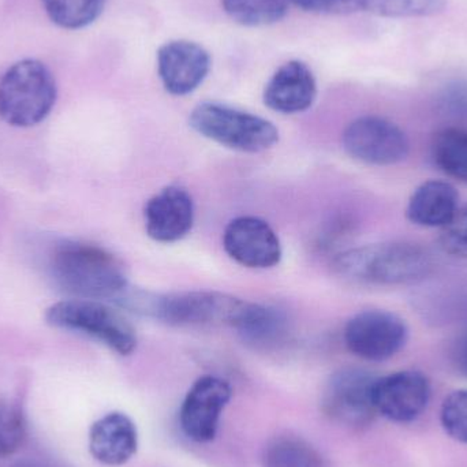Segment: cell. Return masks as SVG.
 I'll return each mask as SVG.
<instances>
[{
  "instance_id": "4",
  "label": "cell",
  "mask_w": 467,
  "mask_h": 467,
  "mask_svg": "<svg viewBox=\"0 0 467 467\" xmlns=\"http://www.w3.org/2000/svg\"><path fill=\"white\" fill-rule=\"evenodd\" d=\"M57 99L52 71L37 59H22L0 78V119L14 128H33L43 122Z\"/></svg>"
},
{
  "instance_id": "19",
  "label": "cell",
  "mask_w": 467,
  "mask_h": 467,
  "mask_svg": "<svg viewBox=\"0 0 467 467\" xmlns=\"http://www.w3.org/2000/svg\"><path fill=\"white\" fill-rule=\"evenodd\" d=\"M446 0H339V13H368L389 18H419L441 13Z\"/></svg>"
},
{
  "instance_id": "28",
  "label": "cell",
  "mask_w": 467,
  "mask_h": 467,
  "mask_svg": "<svg viewBox=\"0 0 467 467\" xmlns=\"http://www.w3.org/2000/svg\"><path fill=\"white\" fill-rule=\"evenodd\" d=\"M450 357L455 369L467 379V331L454 340Z\"/></svg>"
},
{
  "instance_id": "10",
  "label": "cell",
  "mask_w": 467,
  "mask_h": 467,
  "mask_svg": "<svg viewBox=\"0 0 467 467\" xmlns=\"http://www.w3.org/2000/svg\"><path fill=\"white\" fill-rule=\"evenodd\" d=\"M233 398L229 381L218 376L200 378L189 389L180 410L183 433L196 443H210L218 433L224 409Z\"/></svg>"
},
{
  "instance_id": "14",
  "label": "cell",
  "mask_w": 467,
  "mask_h": 467,
  "mask_svg": "<svg viewBox=\"0 0 467 467\" xmlns=\"http://www.w3.org/2000/svg\"><path fill=\"white\" fill-rule=\"evenodd\" d=\"M145 230L153 241L174 244L193 229L194 202L186 189L167 186L148 200Z\"/></svg>"
},
{
  "instance_id": "30",
  "label": "cell",
  "mask_w": 467,
  "mask_h": 467,
  "mask_svg": "<svg viewBox=\"0 0 467 467\" xmlns=\"http://www.w3.org/2000/svg\"><path fill=\"white\" fill-rule=\"evenodd\" d=\"M13 467H57L54 463L47 462V461L36 460V458H27L14 463Z\"/></svg>"
},
{
  "instance_id": "9",
  "label": "cell",
  "mask_w": 467,
  "mask_h": 467,
  "mask_svg": "<svg viewBox=\"0 0 467 467\" xmlns=\"http://www.w3.org/2000/svg\"><path fill=\"white\" fill-rule=\"evenodd\" d=\"M376 376L358 368H348L334 373L324 389V413L337 424L364 428L375 419L373 387Z\"/></svg>"
},
{
  "instance_id": "17",
  "label": "cell",
  "mask_w": 467,
  "mask_h": 467,
  "mask_svg": "<svg viewBox=\"0 0 467 467\" xmlns=\"http://www.w3.org/2000/svg\"><path fill=\"white\" fill-rule=\"evenodd\" d=\"M458 202L460 194L451 183L428 181L411 194L406 216L417 226L443 229L457 215Z\"/></svg>"
},
{
  "instance_id": "3",
  "label": "cell",
  "mask_w": 467,
  "mask_h": 467,
  "mask_svg": "<svg viewBox=\"0 0 467 467\" xmlns=\"http://www.w3.org/2000/svg\"><path fill=\"white\" fill-rule=\"evenodd\" d=\"M332 266L339 276L361 285H410L424 282L435 264L419 244L384 242L346 250Z\"/></svg>"
},
{
  "instance_id": "23",
  "label": "cell",
  "mask_w": 467,
  "mask_h": 467,
  "mask_svg": "<svg viewBox=\"0 0 467 467\" xmlns=\"http://www.w3.org/2000/svg\"><path fill=\"white\" fill-rule=\"evenodd\" d=\"M288 0H222L224 13L235 24L247 27L268 26L285 18Z\"/></svg>"
},
{
  "instance_id": "21",
  "label": "cell",
  "mask_w": 467,
  "mask_h": 467,
  "mask_svg": "<svg viewBox=\"0 0 467 467\" xmlns=\"http://www.w3.org/2000/svg\"><path fill=\"white\" fill-rule=\"evenodd\" d=\"M433 163L449 177L467 183V129L438 131L431 145Z\"/></svg>"
},
{
  "instance_id": "25",
  "label": "cell",
  "mask_w": 467,
  "mask_h": 467,
  "mask_svg": "<svg viewBox=\"0 0 467 467\" xmlns=\"http://www.w3.org/2000/svg\"><path fill=\"white\" fill-rule=\"evenodd\" d=\"M26 439V422L21 409L0 405V460L16 454Z\"/></svg>"
},
{
  "instance_id": "1",
  "label": "cell",
  "mask_w": 467,
  "mask_h": 467,
  "mask_svg": "<svg viewBox=\"0 0 467 467\" xmlns=\"http://www.w3.org/2000/svg\"><path fill=\"white\" fill-rule=\"evenodd\" d=\"M48 269L57 287L76 298L117 304L130 287L122 263L109 250L87 242L65 239L55 244Z\"/></svg>"
},
{
  "instance_id": "29",
  "label": "cell",
  "mask_w": 467,
  "mask_h": 467,
  "mask_svg": "<svg viewBox=\"0 0 467 467\" xmlns=\"http://www.w3.org/2000/svg\"><path fill=\"white\" fill-rule=\"evenodd\" d=\"M309 13H339V0H288Z\"/></svg>"
},
{
  "instance_id": "7",
  "label": "cell",
  "mask_w": 467,
  "mask_h": 467,
  "mask_svg": "<svg viewBox=\"0 0 467 467\" xmlns=\"http://www.w3.org/2000/svg\"><path fill=\"white\" fill-rule=\"evenodd\" d=\"M343 339L348 351L358 358L383 362L405 348L409 327L402 317L389 310H364L348 321Z\"/></svg>"
},
{
  "instance_id": "13",
  "label": "cell",
  "mask_w": 467,
  "mask_h": 467,
  "mask_svg": "<svg viewBox=\"0 0 467 467\" xmlns=\"http://www.w3.org/2000/svg\"><path fill=\"white\" fill-rule=\"evenodd\" d=\"M210 70L211 55L194 41L172 40L159 48L158 73L170 95H191L205 81Z\"/></svg>"
},
{
  "instance_id": "8",
  "label": "cell",
  "mask_w": 467,
  "mask_h": 467,
  "mask_svg": "<svg viewBox=\"0 0 467 467\" xmlns=\"http://www.w3.org/2000/svg\"><path fill=\"white\" fill-rule=\"evenodd\" d=\"M346 152L370 166H394L408 158L410 142L405 131L386 118H357L343 133Z\"/></svg>"
},
{
  "instance_id": "16",
  "label": "cell",
  "mask_w": 467,
  "mask_h": 467,
  "mask_svg": "<svg viewBox=\"0 0 467 467\" xmlns=\"http://www.w3.org/2000/svg\"><path fill=\"white\" fill-rule=\"evenodd\" d=\"M139 450V432L130 417L112 411L99 419L89 431V451L106 466H122Z\"/></svg>"
},
{
  "instance_id": "27",
  "label": "cell",
  "mask_w": 467,
  "mask_h": 467,
  "mask_svg": "<svg viewBox=\"0 0 467 467\" xmlns=\"http://www.w3.org/2000/svg\"><path fill=\"white\" fill-rule=\"evenodd\" d=\"M441 250L457 258H467V207L458 211L451 222L441 229Z\"/></svg>"
},
{
  "instance_id": "20",
  "label": "cell",
  "mask_w": 467,
  "mask_h": 467,
  "mask_svg": "<svg viewBox=\"0 0 467 467\" xmlns=\"http://www.w3.org/2000/svg\"><path fill=\"white\" fill-rule=\"evenodd\" d=\"M263 467H327L323 455L299 436H275L264 447Z\"/></svg>"
},
{
  "instance_id": "18",
  "label": "cell",
  "mask_w": 467,
  "mask_h": 467,
  "mask_svg": "<svg viewBox=\"0 0 467 467\" xmlns=\"http://www.w3.org/2000/svg\"><path fill=\"white\" fill-rule=\"evenodd\" d=\"M287 324L285 313L277 307L249 302L235 329L244 342L265 348L285 337Z\"/></svg>"
},
{
  "instance_id": "24",
  "label": "cell",
  "mask_w": 467,
  "mask_h": 467,
  "mask_svg": "<svg viewBox=\"0 0 467 467\" xmlns=\"http://www.w3.org/2000/svg\"><path fill=\"white\" fill-rule=\"evenodd\" d=\"M441 424L450 438L467 446V389H457L444 398Z\"/></svg>"
},
{
  "instance_id": "6",
  "label": "cell",
  "mask_w": 467,
  "mask_h": 467,
  "mask_svg": "<svg viewBox=\"0 0 467 467\" xmlns=\"http://www.w3.org/2000/svg\"><path fill=\"white\" fill-rule=\"evenodd\" d=\"M189 123L205 139L239 152H263L279 141V131L265 118L216 101L194 107Z\"/></svg>"
},
{
  "instance_id": "5",
  "label": "cell",
  "mask_w": 467,
  "mask_h": 467,
  "mask_svg": "<svg viewBox=\"0 0 467 467\" xmlns=\"http://www.w3.org/2000/svg\"><path fill=\"white\" fill-rule=\"evenodd\" d=\"M46 321L54 328L87 335L119 356H130L139 343L136 329L125 316L98 299L57 302L47 309Z\"/></svg>"
},
{
  "instance_id": "22",
  "label": "cell",
  "mask_w": 467,
  "mask_h": 467,
  "mask_svg": "<svg viewBox=\"0 0 467 467\" xmlns=\"http://www.w3.org/2000/svg\"><path fill=\"white\" fill-rule=\"evenodd\" d=\"M107 0H41L52 24L66 30H79L98 21Z\"/></svg>"
},
{
  "instance_id": "2",
  "label": "cell",
  "mask_w": 467,
  "mask_h": 467,
  "mask_svg": "<svg viewBox=\"0 0 467 467\" xmlns=\"http://www.w3.org/2000/svg\"><path fill=\"white\" fill-rule=\"evenodd\" d=\"M117 304L123 309L170 326H227L236 328L249 302L218 291L152 294L129 287Z\"/></svg>"
},
{
  "instance_id": "12",
  "label": "cell",
  "mask_w": 467,
  "mask_h": 467,
  "mask_svg": "<svg viewBox=\"0 0 467 467\" xmlns=\"http://www.w3.org/2000/svg\"><path fill=\"white\" fill-rule=\"evenodd\" d=\"M223 246L235 263L253 269L274 268L282 260V244L263 219L239 216L227 224Z\"/></svg>"
},
{
  "instance_id": "11",
  "label": "cell",
  "mask_w": 467,
  "mask_h": 467,
  "mask_svg": "<svg viewBox=\"0 0 467 467\" xmlns=\"http://www.w3.org/2000/svg\"><path fill=\"white\" fill-rule=\"evenodd\" d=\"M431 400V381L420 370H400L376 379L373 405L376 413L398 424L416 421Z\"/></svg>"
},
{
  "instance_id": "26",
  "label": "cell",
  "mask_w": 467,
  "mask_h": 467,
  "mask_svg": "<svg viewBox=\"0 0 467 467\" xmlns=\"http://www.w3.org/2000/svg\"><path fill=\"white\" fill-rule=\"evenodd\" d=\"M436 107L452 119H467V79L447 81L436 95Z\"/></svg>"
},
{
  "instance_id": "15",
  "label": "cell",
  "mask_w": 467,
  "mask_h": 467,
  "mask_svg": "<svg viewBox=\"0 0 467 467\" xmlns=\"http://www.w3.org/2000/svg\"><path fill=\"white\" fill-rule=\"evenodd\" d=\"M317 96L315 76L306 63L290 60L280 66L266 82L264 104L280 114L307 111Z\"/></svg>"
}]
</instances>
